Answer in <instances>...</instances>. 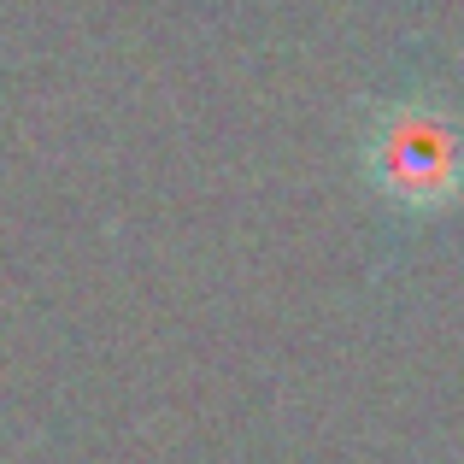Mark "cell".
Here are the masks:
<instances>
[{
	"label": "cell",
	"mask_w": 464,
	"mask_h": 464,
	"mask_svg": "<svg viewBox=\"0 0 464 464\" xmlns=\"http://www.w3.org/2000/svg\"><path fill=\"white\" fill-rule=\"evenodd\" d=\"M376 177L394 188V200H447L464 182V136L453 130V118L423 112V106L394 112L376 136Z\"/></svg>",
	"instance_id": "cell-1"
}]
</instances>
